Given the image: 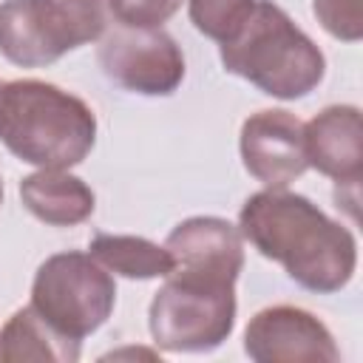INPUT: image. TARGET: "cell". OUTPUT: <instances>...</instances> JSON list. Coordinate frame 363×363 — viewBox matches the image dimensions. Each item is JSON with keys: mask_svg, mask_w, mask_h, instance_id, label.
<instances>
[{"mask_svg": "<svg viewBox=\"0 0 363 363\" xmlns=\"http://www.w3.org/2000/svg\"><path fill=\"white\" fill-rule=\"evenodd\" d=\"M88 252L113 275L122 278H164L173 269V258L164 244H156L142 235H113L99 233L91 238Z\"/></svg>", "mask_w": 363, "mask_h": 363, "instance_id": "obj_14", "label": "cell"}, {"mask_svg": "<svg viewBox=\"0 0 363 363\" xmlns=\"http://www.w3.org/2000/svg\"><path fill=\"white\" fill-rule=\"evenodd\" d=\"M0 142L37 170H68L96 142L88 102L43 79H14L0 88Z\"/></svg>", "mask_w": 363, "mask_h": 363, "instance_id": "obj_2", "label": "cell"}, {"mask_svg": "<svg viewBox=\"0 0 363 363\" xmlns=\"http://www.w3.org/2000/svg\"><path fill=\"white\" fill-rule=\"evenodd\" d=\"M116 281L91 252H57L37 267L31 281V309L62 337L94 335L113 312Z\"/></svg>", "mask_w": 363, "mask_h": 363, "instance_id": "obj_6", "label": "cell"}, {"mask_svg": "<svg viewBox=\"0 0 363 363\" xmlns=\"http://www.w3.org/2000/svg\"><path fill=\"white\" fill-rule=\"evenodd\" d=\"M241 235L303 289L340 292L357 269V241L306 196L286 187L252 193L238 213Z\"/></svg>", "mask_w": 363, "mask_h": 363, "instance_id": "obj_1", "label": "cell"}, {"mask_svg": "<svg viewBox=\"0 0 363 363\" xmlns=\"http://www.w3.org/2000/svg\"><path fill=\"white\" fill-rule=\"evenodd\" d=\"M244 352L258 363H337L340 349L309 309L278 303L255 312L244 329Z\"/></svg>", "mask_w": 363, "mask_h": 363, "instance_id": "obj_8", "label": "cell"}, {"mask_svg": "<svg viewBox=\"0 0 363 363\" xmlns=\"http://www.w3.org/2000/svg\"><path fill=\"white\" fill-rule=\"evenodd\" d=\"M238 150L244 170L264 187H286L309 170L303 122L284 108L250 113L241 125Z\"/></svg>", "mask_w": 363, "mask_h": 363, "instance_id": "obj_9", "label": "cell"}, {"mask_svg": "<svg viewBox=\"0 0 363 363\" xmlns=\"http://www.w3.org/2000/svg\"><path fill=\"white\" fill-rule=\"evenodd\" d=\"M179 275L235 284L244 267V235L218 216H193L179 221L164 241Z\"/></svg>", "mask_w": 363, "mask_h": 363, "instance_id": "obj_10", "label": "cell"}, {"mask_svg": "<svg viewBox=\"0 0 363 363\" xmlns=\"http://www.w3.org/2000/svg\"><path fill=\"white\" fill-rule=\"evenodd\" d=\"M0 88H3V82H0Z\"/></svg>", "mask_w": 363, "mask_h": 363, "instance_id": "obj_19", "label": "cell"}, {"mask_svg": "<svg viewBox=\"0 0 363 363\" xmlns=\"http://www.w3.org/2000/svg\"><path fill=\"white\" fill-rule=\"evenodd\" d=\"M96 60L108 79L142 96H167L184 79V54L162 28L116 26L102 34Z\"/></svg>", "mask_w": 363, "mask_h": 363, "instance_id": "obj_7", "label": "cell"}, {"mask_svg": "<svg viewBox=\"0 0 363 363\" xmlns=\"http://www.w3.org/2000/svg\"><path fill=\"white\" fill-rule=\"evenodd\" d=\"M23 207L43 224L74 227L91 218L96 207L94 190L68 170H34L20 182Z\"/></svg>", "mask_w": 363, "mask_h": 363, "instance_id": "obj_12", "label": "cell"}, {"mask_svg": "<svg viewBox=\"0 0 363 363\" xmlns=\"http://www.w3.org/2000/svg\"><path fill=\"white\" fill-rule=\"evenodd\" d=\"M318 23L343 43H357L363 37V0H312Z\"/></svg>", "mask_w": 363, "mask_h": 363, "instance_id": "obj_16", "label": "cell"}, {"mask_svg": "<svg viewBox=\"0 0 363 363\" xmlns=\"http://www.w3.org/2000/svg\"><path fill=\"white\" fill-rule=\"evenodd\" d=\"M221 62L275 99H301L326 74V57L272 0H255L244 26L221 43Z\"/></svg>", "mask_w": 363, "mask_h": 363, "instance_id": "obj_3", "label": "cell"}, {"mask_svg": "<svg viewBox=\"0 0 363 363\" xmlns=\"http://www.w3.org/2000/svg\"><path fill=\"white\" fill-rule=\"evenodd\" d=\"M255 0H187L190 23L199 34L216 40L218 45L227 43L250 17Z\"/></svg>", "mask_w": 363, "mask_h": 363, "instance_id": "obj_15", "label": "cell"}, {"mask_svg": "<svg viewBox=\"0 0 363 363\" xmlns=\"http://www.w3.org/2000/svg\"><path fill=\"white\" fill-rule=\"evenodd\" d=\"M306 162L337 187H357L363 176V119L354 105H329L303 125Z\"/></svg>", "mask_w": 363, "mask_h": 363, "instance_id": "obj_11", "label": "cell"}, {"mask_svg": "<svg viewBox=\"0 0 363 363\" xmlns=\"http://www.w3.org/2000/svg\"><path fill=\"white\" fill-rule=\"evenodd\" d=\"M184 0H108L111 17L130 28H162Z\"/></svg>", "mask_w": 363, "mask_h": 363, "instance_id": "obj_17", "label": "cell"}, {"mask_svg": "<svg viewBox=\"0 0 363 363\" xmlns=\"http://www.w3.org/2000/svg\"><path fill=\"white\" fill-rule=\"evenodd\" d=\"M0 204H3V179H0Z\"/></svg>", "mask_w": 363, "mask_h": 363, "instance_id": "obj_18", "label": "cell"}, {"mask_svg": "<svg viewBox=\"0 0 363 363\" xmlns=\"http://www.w3.org/2000/svg\"><path fill=\"white\" fill-rule=\"evenodd\" d=\"M108 20V0H3L0 54L20 68H45L102 40Z\"/></svg>", "mask_w": 363, "mask_h": 363, "instance_id": "obj_4", "label": "cell"}, {"mask_svg": "<svg viewBox=\"0 0 363 363\" xmlns=\"http://www.w3.org/2000/svg\"><path fill=\"white\" fill-rule=\"evenodd\" d=\"M3 363H74L79 360V340L54 332L31 306L17 309L0 329Z\"/></svg>", "mask_w": 363, "mask_h": 363, "instance_id": "obj_13", "label": "cell"}, {"mask_svg": "<svg viewBox=\"0 0 363 363\" xmlns=\"http://www.w3.org/2000/svg\"><path fill=\"white\" fill-rule=\"evenodd\" d=\"M235 284L167 272L150 301L147 329L164 352H213L235 329Z\"/></svg>", "mask_w": 363, "mask_h": 363, "instance_id": "obj_5", "label": "cell"}]
</instances>
